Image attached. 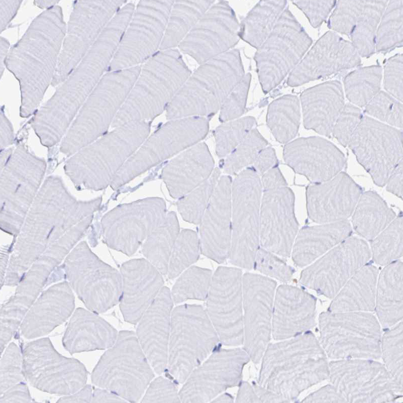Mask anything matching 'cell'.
<instances>
[{"label":"cell","instance_id":"obj_32","mask_svg":"<svg viewBox=\"0 0 403 403\" xmlns=\"http://www.w3.org/2000/svg\"><path fill=\"white\" fill-rule=\"evenodd\" d=\"M286 5V1H259L240 24V38L258 48L272 31Z\"/></svg>","mask_w":403,"mask_h":403},{"label":"cell","instance_id":"obj_48","mask_svg":"<svg viewBox=\"0 0 403 403\" xmlns=\"http://www.w3.org/2000/svg\"><path fill=\"white\" fill-rule=\"evenodd\" d=\"M365 112L378 120L396 128L403 126V107L386 92L380 91L365 107Z\"/></svg>","mask_w":403,"mask_h":403},{"label":"cell","instance_id":"obj_53","mask_svg":"<svg viewBox=\"0 0 403 403\" xmlns=\"http://www.w3.org/2000/svg\"><path fill=\"white\" fill-rule=\"evenodd\" d=\"M384 88L386 92L402 103L403 100V55L397 54L389 58L384 67Z\"/></svg>","mask_w":403,"mask_h":403},{"label":"cell","instance_id":"obj_49","mask_svg":"<svg viewBox=\"0 0 403 403\" xmlns=\"http://www.w3.org/2000/svg\"><path fill=\"white\" fill-rule=\"evenodd\" d=\"M365 1H337L328 21V27L349 36L360 16Z\"/></svg>","mask_w":403,"mask_h":403},{"label":"cell","instance_id":"obj_45","mask_svg":"<svg viewBox=\"0 0 403 403\" xmlns=\"http://www.w3.org/2000/svg\"><path fill=\"white\" fill-rule=\"evenodd\" d=\"M200 243L194 230L183 229L179 233L169 263L167 275L170 279L176 278L197 262L199 258Z\"/></svg>","mask_w":403,"mask_h":403},{"label":"cell","instance_id":"obj_28","mask_svg":"<svg viewBox=\"0 0 403 403\" xmlns=\"http://www.w3.org/2000/svg\"><path fill=\"white\" fill-rule=\"evenodd\" d=\"M299 102L305 128L330 137L345 105L341 82L328 81L310 87L302 92Z\"/></svg>","mask_w":403,"mask_h":403},{"label":"cell","instance_id":"obj_51","mask_svg":"<svg viewBox=\"0 0 403 403\" xmlns=\"http://www.w3.org/2000/svg\"><path fill=\"white\" fill-rule=\"evenodd\" d=\"M251 80L249 73L244 76L226 97L220 109L222 123L238 119L245 112Z\"/></svg>","mask_w":403,"mask_h":403},{"label":"cell","instance_id":"obj_60","mask_svg":"<svg viewBox=\"0 0 403 403\" xmlns=\"http://www.w3.org/2000/svg\"><path fill=\"white\" fill-rule=\"evenodd\" d=\"M14 132L12 125L4 113L1 112V150L12 144Z\"/></svg>","mask_w":403,"mask_h":403},{"label":"cell","instance_id":"obj_36","mask_svg":"<svg viewBox=\"0 0 403 403\" xmlns=\"http://www.w3.org/2000/svg\"><path fill=\"white\" fill-rule=\"evenodd\" d=\"M71 322L77 327L70 323L66 337L72 336L75 340V351L105 349L111 347L116 341L118 335L116 330L95 314H91L89 323H76L73 319Z\"/></svg>","mask_w":403,"mask_h":403},{"label":"cell","instance_id":"obj_44","mask_svg":"<svg viewBox=\"0 0 403 403\" xmlns=\"http://www.w3.org/2000/svg\"><path fill=\"white\" fill-rule=\"evenodd\" d=\"M268 142L255 127L226 157L222 168L228 175H237L252 166L260 152Z\"/></svg>","mask_w":403,"mask_h":403},{"label":"cell","instance_id":"obj_11","mask_svg":"<svg viewBox=\"0 0 403 403\" xmlns=\"http://www.w3.org/2000/svg\"><path fill=\"white\" fill-rule=\"evenodd\" d=\"M348 145L374 183L384 186L402 159V131L363 116Z\"/></svg>","mask_w":403,"mask_h":403},{"label":"cell","instance_id":"obj_21","mask_svg":"<svg viewBox=\"0 0 403 403\" xmlns=\"http://www.w3.org/2000/svg\"><path fill=\"white\" fill-rule=\"evenodd\" d=\"M285 163L312 183L329 180L346 165L344 154L329 140L318 136L300 137L285 144Z\"/></svg>","mask_w":403,"mask_h":403},{"label":"cell","instance_id":"obj_13","mask_svg":"<svg viewBox=\"0 0 403 403\" xmlns=\"http://www.w3.org/2000/svg\"><path fill=\"white\" fill-rule=\"evenodd\" d=\"M242 275L238 268L218 267L206 299L207 314L220 342L226 346L243 344Z\"/></svg>","mask_w":403,"mask_h":403},{"label":"cell","instance_id":"obj_55","mask_svg":"<svg viewBox=\"0 0 403 403\" xmlns=\"http://www.w3.org/2000/svg\"><path fill=\"white\" fill-rule=\"evenodd\" d=\"M306 15L310 24L317 28L326 20L335 7L336 1H292Z\"/></svg>","mask_w":403,"mask_h":403},{"label":"cell","instance_id":"obj_16","mask_svg":"<svg viewBox=\"0 0 403 403\" xmlns=\"http://www.w3.org/2000/svg\"><path fill=\"white\" fill-rule=\"evenodd\" d=\"M240 23L226 1L214 3L180 43L184 53L200 65L233 49L238 43Z\"/></svg>","mask_w":403,"mask_h":403},{"label":"cell","instance_id":"obj_62","mask_svg":"<svg viewBox=\"0 0 403 403\" xmlns=\"http://www.w3.org/2000/svg\"><path fill=\"white\" fill-rule=\"evenodd\" d=\"M93 402H126V400L112 391L103 388L96 389L93 396Z\"/></svg>","mask_w":403,"mask_h":403},{"label":"cell","instance_id":"obj_7","mask_svg":"<svg viewBox=\"0 0 403 403\" xmlns=\"http://www.w3.org/2000/svg\"><path fill=\"white\" fill-rule=\"evenodd\" d=\"M208 118L171 120L147 138L119 170L111 187L117 190L144 172L200 142L208 134Z\"/></svg>","mask_w":403,"mask_h":403},{"label":"cell","instance_id":"obj_31","mask_svg":"<svg viewBox=\"0 0 403 403\" xmlns=\"http://www.w3.org/2000/svg\"><path fill=\"white\" fill-rule=\"evenodd\" d=\"M352 223L356 232L371 241L395 218L396 214L374 191L362 193L353 212Z\"/></svg>","mask_w":403,"mask_h":403},{"label":"cell","instance_id":"obj_34","mask_svg":"<svg viewBox=\"0 0 403 403\" xmlns=\"http://www.w3.org/2000/svg\"><path fill=\"white\" fill-rule=\"evenodd\" d=\"M173 4L160 49L178 45L215 2V1H177Z\"/></svg>","mask_w":403,"mask_h":403},{"label":"cell","instance_id":"obj_43","mask_svg":"<svg viewBox=\"0 0 403 403\" xmlns=\"http://www.w3.org/2000/svg\"><path fill=\"white\" fill-rule=\"evenodd\" d=\"M220 174V169L215 168L207 180L178 199L176 206L184 221L195 225L200 223Z\"/></svg>","mask_w":403,"mask_h":403},{"label":"cell","instance_id":"obj_63","mask_svg":"<svg viewBox=\"0 0 403 403\" xmlns=\"http://www.w3.org/2000/svg\"><path fill=\"white\" fill-rule=\"evenodd\" d=\"M233 397L228 393L218 395L211 402H233Z\"/></svg>","mask_w":403,"mask_h":403},{"label":"cell","instance_id":"obj_18","mask_svg":"<svg viewBox=\"0 0 403 403\" xmlns=\"http://www.w3.org/2000/svg\"><path fill=\"white\" fill-rule=\"evenodd\" d=\"M295 196L285 186L263 191L260 213V244L281 257L289 258L298 230Z\"/></svg>","mask_w":403,"mask_h":403},{"label":"cell","instance_id":"obj_35","mask_svg":"<svg viewBox=\"0 0 403 403\" xmlns=\"http://www.w3.org/2000/svg\"><path fill=\"white\" fill-rule=\"evenodd\" d=\"M299 99L297 96L287 94L281 96L269 106L267 124L276 140L287 143L297 135L300 123Z\"/></svg>","mask_w":403,"mask_h":403},{"label":"cell","instance_id":"obj_6","mask_svg":"<svg viewBox=\"0 0 403 403\" xmlns=\"http://www.w3.org/2000/svg\"><path fill=\"white\" fill-rule=\"evenodd\" d=\"M154 372L135 332L122 330L100 358L92 381L127 402H136L143 395L155 377Z\"/></svg>","mask_w":403,"mask_h":403},{"label":"cell","instance_id":"obj_47","mask_svg":"<svg viewBox=\"0 0 403 403\" xmlns=\"http://www.w3.org/2000/svg\"><path fill=\"white\" fill-rule=\"evenodd\" d=\"M403 265L396 261L380 272L378 282V297L382 306L399 304L402 299Z\"/></svg>","mask_w":403,"mask_h":403},{"label":"cell","instance_id":"obj_56","mask_svg":"<svg viewBox=\"0 0 403 403\" xmlns=\"http://www.w3.org/2000/svg\"><path fill=\"white\" fill-rule=\"evenodd\" d=\"M276 166L278 160L275 150L271 146H267L260 152L251 167L260 176Z\"/></svg>","mask_w":403,"mask_h":403},{"label":"cell","instance_id":"obj_8","mask_svg":"<svg viewBox=\"0 0 403 403\" xmlns=\"http://www.w3.org/2000/svg\"><path fill=\"white\" fill-rule=\"evenodd\" d=\"M262 193L260 176L252 167L241 171L232 181V237L228 260L239 268H254L260 246Z\"/></svg>","mask_w":403,"mask_h":403},{"label":"cell","instance_id":"obj_17","mask_svg":"<svg viewBox=\"0 0 403 403\" xmlns=\"http://www.w3.org/2000/svg\"><path fill=\"white\" fill-rule=\"evenodd\" d=\"M371 256L365 241L348 237L303 270L299 281L328 296H333Z\"/></svg>","mask_w":403,"mask_h":403},{"label":"cell","instance_id":"obj_14","mask_svg":"<svg viewBox=\"0 0 403 403\" xmlns=\"http://www.w3.org/2000/svg\"><path fill=\"white\" fill-rule=\"evenodd\" d=\"M249 360L243 348L216 349L183 383L179 391L181 402L211 401L228 388L240 384Z\"/></svg>","mask_w":403,"mask_h":403},{"label":"cell","instance_id":"obj_30","mask_svg":"<svg viewBox=\"0 0 403 403\" xmlns=\"http://www.w3.org/2000/svg\"><path fill=\"white\" fill-rule=\"evenodd\" d=\"M313 297L301 289L283 284L276 290L272 315V334L276 340L296 333L302 327L304 313L312 305Z\"/></svg>","mask_w":403,"mask_h":403},{"label":"cell","instance_id":"obj_1","mask_svg":"<svg viewBox=\"0 0 403 403\" xmlns=\"http://www.w3.org/2000/svg\"><path fill=\"white\" fill-rule=\"evenodd\" d=\"M151 122H133L114 128L70 157L66 174L80 190L110 186L126 163L148 137Z\"/></svg>","mask_w":403,"mask_h":403},{"label":"cell","instance_id":"obj_26","mask_svg":"<svg viewBox=\"0 0 403 403\" xmlns=\"http://www.w3.org/2000/svg\"><path fill=\"white\" fill-rule=\"evenodd\" d=\"M214 165L207 145L199 142L167 163L161 178L170 196L179 199L207 180L215 168Z\"/></svg>","mask_w":403,"mask_h":403},{"label":"cell","instance_id":"obj_15","mask_svg":"<svg viewBox=\"0 0 403 403\" xmlns=\"http://www.w3.org/2000/svg\"><path fill=\"white\" fill-rule=\"evenodd\" d=\"M276 286L267 276L242 275L243 349L256 364L261 362L271 339Z\"/></svg>","mask_w":403,"mask_h":403},{"label":"cell","instance_id":"obj_9","mask_svg":"<svg viewBox=\"0 0 403 403\" xmlns=\"http://www.w3.org/2000/svg\"><path fill=\"white\" fill-rule=\"evenodd\" d=\"M313 40L286 7L254 59L263 91L279 85L301 60Z\"/></svg>","mask_w":403,"mask_h":403},{"label":"cell","instance_id":"obj_20","mask_svg":"<svg viewBox=\"0 0 403 403\" xmlns=\"http://www.w3.org/2000/svg\"><path fill=\"white\" fill-rule=\"evenodd\" d=\"M232 181L220 176L199 224L201 253L218 264L228 260L231 246Z\"/></svg>","mask_w":403,"mask_h":403},{"label":"cell","instance_id":"obj_52","mask_svg":"<svg viewBox=\"0 0 403 403\" xmlns=\"http://www.w3.org/2000/svg\"><path fill=\"white\" fill-rule=\"evenodd\" d=\"M363 116L359 107L350 103L345 104L333 125L332 135L342 145L347 146Z\"/></svg>","mask_w":403,"mask_h":403},{"label":"cell","instance_id":"obj_50","mask_svg":"<svg viewBox=\"0 0 403 403\" xmlns=\"http://www.w3.org/2000/svg\"><path fill=\"white\" fill-rule=\"evenodd\" d=\"M254 268L268 277L285 283L290 281L295 272L277 255L261 246L256 253Z\"/></svg>","mask_w":403,"mask_h":403},{"label":"cell","instance_id":"obj_57","mask_svg":"<svg viewBox=\"0 0 403 403\" xmlns=\"http://www.w3.org/2000/svg\"><path fill=\"white\" fill-rule=\"evenodd\" d=\"M261 181L263 191L287 186L278 166L272 168L262 175Z\"/></svg>","mask_w":403,"mask_h":403},{"label":"cell","instance_id":"obj_3","mask_svg":"<svg viewBox=\"0 0 403 403\" xmlns=\"http://www.w3.org/2000/svg\"><path fill=\"white\" fill-rule=\"evenodd\" d=\"M244 75L240 54L236 48L200 65L170 102L167 119L214 115Z\"/></svg>","mask_w":403,"mask_h":403},{"label":"cell","instance_id":"obj_54","mask_svg":"<svg viewBox=\"0 0 403 403\" xmlns=\"http://www.w3.org/2000/svg\"><path fill=\"white\" fill-rule=\"evenodd\" d=\"M142 402H181L175 382L159 376L153 379L147 387Z\"/></svg>","mask_w":403,"mask_h":403},{"label":"cell","instance_id":"obj_41","mask_svg":"<svg viewBox=\"0 0 403 403\" xmlns=\"http://www.w3.org/2000/svg\"><path fill=\"white\" fill-rule=\"evenodd\" d=\"M213 273L210 269L192 266L178 278L171 291L173 302L188 299L206 300Z\"/></svg>","mask_w":403,"mask_h":403},{"label":"cell","instance_id":"obj_58","mask_svg":"<svg viewBox=\"0 0 403 403\" xmlns=\"http://www.w3.org/2000/svg\"><path fill=\"white\" fill-rule=\"evenodd\" d=\"M403 161H399L389 176L385 184L386 190L402 198Z\"/></svg>","mask_w":403,"mask_h":403},{"label":"cell","instance_id":"obj_59","mask_svg":"<svg viewBox=\"0 0 403 403\" xmlns=\"http://www.w3.org/2000/svg\"><path fill=\"white\" fill-rule=\"evenodd\" d=\"M18 353L19 351L17 353L15 358ZM4 356L7 358L5 355ZM9 361L10 363H8L4 359L2 360L1 380L4 379L8 375H14L18 381H20L21 378L20 355H19L16 359H14V360H9Z\"/></svg>","mask_w":403,"mask_h":403},{"label":"cell","instance_id":"obj_23","mask_svg":"<svg viewBox=\"0 0 403 403\" xmlns=\"http://www.w3.org/2000/svg\"><path fill=\"white\" fill-rule=\"evenodd\" d=\"M363 188L341 171L326 181L306 188L309 218L319 224L346 220L353 213Z\"/></svg>","mask_w":403,"mask_h":403},{"label":"cell","instance_id":"obj_61","mask_svg":"<svg viewBox=\"0 0 403 403\" xmlns=\"http://www.w3.org/2000/svg\"><path fill=\"white\" fill-rule=\"evenodd\" d=\"M236 402H261L254 385L247 382L240 383V387L236 398Z\"/></svg>","mask_w":403,"mask_h":403},{"label":"cell","instance_id":"obj_2","mask_svg":"<svg viewBox=\"0 0 403 403\" xmlns=\"http://www.w3.org/2000/svg\"><path fill=\"white\" fill-rule=\"evenodd\" d=\"M176 49L153 56L141 68L138 77L115 117L117 128L138 121H149L166 110L170 102L191 74Z\"/></svg>","mask_w":403,"mask_h":403},{"label":"cell","instance_id":"obj_37","mask_svg":"<svg viewBox=\"0 0 403 403\" xmlns=\"http://www.w3.org/2000/svg\"><path fill=\"white\" fill-rule=\"evenodd\" d=\"M388 1H365L363 10L349 37L360 56L368 58L376 52L377 29Z\"/></svg>","mask_w":403,"mask_h":403},{"label":"cell","instance_id":"obj_42","mask_svg":"<svg viewBox=\"0 0 403 403\" xmlns=\"http://www.w3.org/2000/svg\"><path fill=\"white\" fill-rule=\"evenodd\" d=\"M402 216L399 215L371 241L374 262L388 265L402 256Z\"/></svg>","mask_w":403,"mask_h":403},{"label":"cell","instance_id":"obj_24","mask_svg":"<svg viewBox=\"0 0 403 403\" xmlns=\"http://www.w3.org/2000/svg\"><path fill=\"white\" fill-rule=\"evenodd\" d=\"M173 304L171 291L164 286L137 323L138 341L158 375L167 370Z\"/></svg>","mask_w":403,"mask_h":403},{"label":"cell","instance_id":"obj_40","mask_svg":"<svg viewBox=\"0 0 403 403\" xmlns=\"http://www.w3.org/2000/svg\"><path fill=\"white\" fill-rule=\"evenodd\" d=\"M378 269L367 264L359 270L345 283L335 302L337 305H370L373 301Z\"/></svg>","mask_w":403,"mask_h":403},{"label":"cell","instance_id":"obj_5","mask_svg":"<svg viewBox=\"0 0 403 403\" xmlns=\"http://www.w3.org/2000/svg\"><path fill=\"white\" fill-rule=\"evenodd\" d=\"M218 334L200 305L174 308L171 317L166 371L176 383L183 384L192 371L217 349Z\"/></svg>","mask_w":403,"mask_h":403},{"label":"cell","instance_id":"obj_12","mask_svg":"<svg viewBox=\"0 0 403 403\" xmlns=\"http://www.w3.org/2000/svg\"><path fill=\"white\" fill-rule=\"evenodd\" d=\"M167 214L165 200L158 197L120 205L104 218L106 242L113 249L131 256Z\"/></svg>","mask_w":403,"mask_h":403},{"label":"cell","instance_id":"obj_38","mask_svg":"<svg viewBox=\"0 0 403 403\" xmlns=\"http://www.w3.org/2000/svg\"><path fill=\"white\" fill-rule=\"evenodd\" d=\"M383 69L379 65L359 67L344 78L345 94L350 104L365 107L380 91Z\"/></svg>","mask_w":403,"mask_h":403},{"label":"cell","instance_id":"obj_22","mask_svg":"<svg viewBox=\"0 0 403 403\" xmlns=\"http://www.w3.org/2000/svg\"><path fill=\"white\" fill-rule=\"evenodd\" d=\"M46 168L45 160L22 143L1 168V195L3 206L26 209L39 188Z\"/></svg>","mask_w":403,"mask_h":403},{"label":"cell","instance_id":"obj_29","mask_svg":"<svg viewBox=\"0 0 403 403\" xmlns=\"http://www.w3.org/2000/svg\"><path fill=\"white\" fill-rule=\"evenodd\" d=\"M351 227L347 220L303 227L295 238L291 256L294 264L304 267L349 237Z\"/></svg>","mask_w":403,"mask_h":403},{"label":"cell","instance_id":"obj_46","mask_svg":"<svg viewBox=\"0 0 403 403\" xmlns=\"http://www.w3.org/2000/svg\"><path fill=\"white\" fill-rule=\"evenodd\" d=\"M256 120L246 116L223 123L214 131L216 153L220 158L228 155L255 128Z\"/></svg>","mask_w":403,"mask_h":403},{"label":"cell","instance_id":"obj_19","mask_svg":"<svg viewBox=\"0 0 403 403\" xmlns=\"http://www.w3.org/2000/svg\"><path fill=\"white\" fill-rule=\"evenodd\" d=\"M361 65L360 56L352 43L329 31L317 40L290 73L287 84L298 86Z\"/></svg>","mask_w":403,"mask_h":403},{"label":"cell","instance_id":"obj_4","mask_svg":"<svg viewBox=\"0 0 403 403\" xmlns=\"http://www.w3.org/2000/svg\"><path fill=\"white\" fill-rule=\"evenodd\" d=\"M138 76L134 68L103 76L61 140L60 152L71 157L106 134Z\"/></svg>","mask_w":403,"mask_h":403},{"label":"cell","instance_id":"obj_27","mask_svg":"<svg viewBox=\"0 0 403 403\" xmlns=\"http://www.w3.org/2000/svg\"><path fill=\"white\" fill-rule=\"evenodd\" d=\"M116 1H81L77 3L69 24L62 50L76 49L78 64L119 8ZM68 49V48H67ZM70 50V49H69Z\"/></svg>","mask_w":403,"mask_h":403},{"label":"cell","instance_id":"obj_10","mask_svg":"<svg viewBox=\"0 0 403 403\" xmlns=\"http://www.w3.org/2000/svg\"><path fill=\"white\" fill-rule=\"evenodd\" d=\"M141 2L135 9L110 67L113 71L137 66L161 45L173 3Z\"/></svg>","mask_w":403,"mask_h":403},{"label":"cell","instance_id":"obj_33","mask_svg":"<svg viewBox=\"0 0 403 403\" xmlns=\"http://www.w3.org/2000/svg\"><path fill=\"white\" fill-rule=\"evenodd\" d=\"M179 232L176 213L169 212L142 244V254L162 275L167 274L170 256Z\"/></svg>","mask_w":403,"mask_h":403},{"label":"cell","instance_id":"obj_64","mask_svg":"<svg viewBox=\"0 0 403 403\" xmlns=\"http://www.w3.org/2000/svg\"><path fill=\"white\" fill-rule=\"evenodd\" d=\"M69 82H70V81H69ZM71 83H72V82H71ZM76 83H77V85L76 84V86L78 87V83H79V82H78V80H77V81H76ZM73 84H74V83H73Z\"/></svg>","mask_w":403,"mask_h":403},{"label":"cell","instance_id":"obj_39","mask_svg":"<svg viewBox=\"0 0 403 403\" xmlns=\"http://www.w3.org/2000/svg\"><path fill=\"white\" fill-rule=\"evenodd\" d=\"M403 1H390L376 34V52L386 54L403 44Z\"/></svg>","mask_w":403,"mask_h":403},{"label":"cell","instance_id":"obj_25","mask_svg":"<svg viewBox=\"0 0 403 403\" xmlns=\"http://www.w3.org/2000/svg\"><path fill=\"white\" fill-rule=\"evenodd\" d=\"M122 291L120 308L125 321L137 324L161 288V273L147 260L134 259L120 268Z\"/></svg>","mask_w":403,"mask_h":403}]
</instances>
